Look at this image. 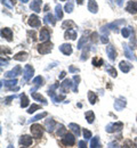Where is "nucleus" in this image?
Masks as SVG:
<instances>
[{"mask_svg": "<svg viewBox=\"0 0 137 148\" xmlns=\"http://www.w3.org/2000/svg\"><path fill=\"white\" fill-rule=\"evenodd\" d=\"M1 83H5V87L8 88V90H10L12 88H14V86L17 84V80L16 79H12V80H5L1 81Z\"/></svg>", "mask_w": 137, "mask_h": 148, "instance_id": "nucleus-24", "label": "nucleus"}, {"mask_svg": "<svg viewBox=\"0 0 137 148\" xmlns=\"http://www.w3.org/2000/svg\"><path fill=\"white\" fill-rule=\"evenodd\" d=\"M0 62H1V66H7V65H8V60H3V58H2V57H1Z\"/></svg>", "mask_w": 137, "mask_h": 148, "instance_id": "nucleus-54", "label": "nucleus"}, {"mask_svg": "<svg viewBox=\"0 0 137 148\" xmlns=\"http://www.w3.org/2000/svg\"><path fill=\"white\" fill-rule=\"evenodd\" d=\"M65 74H66V73H65L64 71H63V72H61V74H59V80H62V79L65 76Z\"/></svg>", "mask_w": 137, "mask_h": 148, "instance_id": "nucleus-55", "label": "nucleus"}, {"mask_svg": "<svg viewBox=\"0 0 137 148\" xmlns=\"http://www.w3.org/2000/svg\"><path fill=\"white\" fill-rule=\"evenodd\" d=\"M88 10L90 13H94V14L98 12V6L95 0H89L88 1Z\"/></svg>", "mask_w": 137, "mask_h": 148, "instance_id": "nucleus-21", "label": "nucleus"}, {"mask_svg": "<svg viewBox=\"0 0 137 148\" xmlns=\"http://www.w3.org/2000/svg\"><path fill=\"white\" fill-rule=\"evenodd\" d=\"M83 137H85V139H86V140L90 139V138H92V132H90L89 130L83 129Z\"/></svg>", "mask_w": 137, "mask_h": 148, "instance_id": "nucleus-46", "label": "nucleus"}, {"mask_svg": "<svg viewBox=\"0 0 137 148\" xmlns=\"http://www.w3.org/2000/svg\"><path fill=\"white\" fill-rule=\"evenodd\" d=\"M85 45L87 46V38H86V37H81V38H80V40H79L77 48H78V49H81V48H82Z\"/></svg>", "mask_w": 137, "mask_h": 148, "instance_id": "nucleus-41", "label": "nucleus"}, {"mask_svg": "<svg viewBox=\"0 0 137 148\" xmlns=\"http://www.w3.org/2000/svg\"><path fill=\"white\" fill-rule=\"evenodd\" d=\"M78 147L79 148H87V143L85 140H80L78 143Z\"/></svg>", "mask_w": 137, "mask_h": 148, "instance_id": "nucleus-51", "label": "nucleus"}, {"mask_svg": "<svg viewBox=\"0 0 137 148\" xmlns=\"http://www.w3.org/2000/svg\"><path fill=\"white\" fill-rule=\"evenodd\" d=\"M21 1H22V2H23V3H26V2H28V1H29V0H21Z\"/></svg>", "mask_w": 137, "mask_h": 148, "instance_id": "nucleus-58", "label": "nucleus"}, {"mask_svg": "<svg viewBox=\"0 0 137 148\" xmlns=\"http://www.w3.org/2000/svg\"><path fill=\"white\" fill-rule=\"evenodd\" d=\"M32 83H33L36 87H38V88H39V87H41V86L43 84V77H42V76H40V75L39 76H36V77L33 79Z\"/></svg>", "mask_w": 137, "mask_h": 148, "instance_id": "nucleus-33", "label": "nucleus"}, {"mask_svg": "<svg viewBox=\"0 0 137 148\" xmlns=\"http://www.w3.org/2000/svg\"><path fill=\"white\" fill-rule=\"evenodd\" d=\"M20 144L22 146H25V147L31 146L32 145V138L30 136H28V134H24L20 138Z\"/></svg>", "mask_w": 137, "mask_h": 148, "instance_id": "nucleus-16", "label": "nucleus"}, {"mask_svg": "<svg viewBox=\"0 0 137 148\" xmlns=\"http://www.w3.org/2000/svg\"><path fill=\"white\" fill-rule=\"evenodd\" d=\"M66 133H67V131L65 129V127H64L63 124H59V125H57V136L61 137V138H63Z\"/></svg>", "mask_w": 137, "mask_h": 148, "instance_id": "nucleus-32", "label": "nucleus"}, {"mask_svg": "<svg viewBox=\"0 0 137 148\" xmlns=\"http://www.w3.org/2000/svg\"><path fill=\"white\" fill-rule=\"evenodd\" d=\"M85 117H86V120H87L88 123H93L94 120H95V114H94L93 111H88V112H86Z\"/></svg>", "mask_w": 137, "mask_h": 148, "instance_id": "nucleus-30", "label": "nucleus"}, {"mask_svg": "<svg viewBox=\"0 0 137 148\" xmlns=\"http://www.w3.org/2000/svg\"><path fill=\"white\" fill-rule=\"evenodd\" d=\"M123 129V123L122 122H116V123H109L106 125V132L109 133H113V132H119Z\"/></svg>", "mask_w": 137, "mask_h": 148, "instance_id": "nucleus-3", "label": "nucleus"}, {"mask_svg": "<svg viewBox=\"0 0 137 148\" xmlns=\"http://www.w3.org/2000/svg\"><path fill=\"white\" fill-rule=\"evenodd\" d=\"M77 2H78L79 5H82V2H83V0H77Z\"/></svg>", "mask_w": 137, "mask_h": 148, "instance_id": "nucleus-57", "label": "nucleus"}, {"mask_svg": "<svg viewBox=\"0 0 137 148\" xmlns=\"http://www.w3.org/2000/svg\"><path fill=\"white\" fill-rule=\"evenodd\" d=\"M69 71H70L71 73H74V72H79V69L74 67V66H70V67H69Z\"/></svg>", "mask_w": 137, "mask_h": 148, "instance_id": "nucleus-53", "label": "nucleus"}, {"mask_svg": "<svg viewBox=\"0 0 137 148\" xmlns=\"http://www.w3.org/2000/svg\"><path fill=\"white\" fill-rule=\"evenodd\" d=\"M64 9H65V12L66 13H72L73 12V2L72 1H69V2H66V5H65V7H64Z\"/></svg>", "mask_w": 137, "mask_h": 148, "instance_id": "nucleus-39", "label": "nucleus"}, {"mask_svg": "<svg viewBox=\"0 0 137 148\" xmlns=\"http://www.w3.org/2000/svg\"><path fill=\"white\" fill-rule=\"evenodd\" d=\"M59 50H61L62 54L69 56L72 54V46L69 45V43H63V45L59 46Z\"/></svg>", "mask_w": 137, "mask_h": 148, "instance_id": "nucleus-14", "label": "nucleus"}, {"mask_svg": "<svg viewBox=\"0 0 137 148\" xmlns=\"http://www.w3.org/2000/svg\"><path fill=\"white\" fill-rule=\"evenodd\" d=\"M107 148H121L120 145L118 144L117 141H111L109 145H107Z\"/></svg>", "mask_w": 137, "mask_h": 148, "instance_id": "nucleus-49", "label": "nucleus"}, {"mask_svg": "<svg viewBox=\"0 0 137 148\" xmlns=\"http://www.w3.org/2000/svg\"><path fill=\"white\" fill-rule=\"evenodd\" d=\"M88 99H89L90 104L94 105V104L97 101V96L93 92V91H88Z\"/></svg>", "mask_w": 137, "mask_h": 148, "instance_id": "nucleus-38", "label": "nucleus"}, {"mask_svg": "<svg viewBox=\"0 0 137 148\" xmlns=\"http://www.w3.org/2000/svg\"><path fill=\"white\" fill-rule=\"evenodd\" d=\"M61 1H65V0H61Z\"/></svg>", "mask_w": 137, "mask_h": 148, "instance_id": "nucleus-62", "label": "nucleus"}, {"mask_svg": "<svg viewBox=\"0 0 137 148\" xmlns=\"http://www.w3.org/2000/svg\"><path fill=\"white\" fill-rule=\"evenodd\" d=\"M117 2H118V5H119V6H122V2H123V0H117Z\"/></svg>", "mask_w": 137, "mask_h": 148, "instance_id": "nucleus-56", "label": "nucleus"}, {"mask_svg": "<svg viewBox=\"0 0 137 148\" xmlns=\"http://www.w3.org/2000/svg\"><path fill=\"white\" fill-rule=\"evenodd\" d=\"M52 50H53V43L49 42V41L43 42V43H40L39 46H38V53L41 54V55H47Z\"/></svg>", "mask_w": 137, "mask_h": 148, "instance_id": "nucleus-1", "label": "nucleus"}, {"mask_svg": "<svg viewBox=\"0 0 137 148\" xmlns=\"http://www.w3.org/2000/svg\"><path fill=\"white\" fill-rule=\"evenodd\" d=\"M105 71L107 72V73L110 74L111 76H113V77H117V71H116V69L113 67V66H111V65H109V64H105Z\"/></svg>", "mask_w": 137, "mask_h": 148, "instance_id": "nucleus-29", "label": "nucleus"}, {"mask_svg": "<svg viewBox=\"0 0 137 148\" xmlns=\"http://www.w3.org/2000/svg\"><path fill=\"white\" fill-rule=\"evenodd\" d=\"M43 23H45V24H50L52 26H54V25L56 24V19H55L53 14L48 13V14H46L45 17H43Z\"/></svg>", "mask_w": 137, "mask_h": 148, "instance_id": "nucleus-17", "label": "nucleus"}, {"mask_svg": "<svg viewBox=\"0 0 137 148\" xmlns=\"http://www.w3.org/2000/svg\"><path fill=\"white\" fill-rule=\"evenodd\" d=\"M31 96H32V98L34 99V100H37V101H40V103H42V105H47L48 103H47V100L40 95V93H37V92H33L31 93Z\"/></svg>", "mask_w": 137, "mask_h": 148, "instance_id": "nucleus-26", "label": "nucleus"}, {"mask_svg": "<svg viewBox=\"0 0 137 148\" xmlns=\"http://www.w3.org/2000/svg\"><path fill=\"white\" fill-rule=\"evenodd\" d=\"M72 86H73V81L70 80V79H65V80L61 83L59 90H61V92L66 93L69 91V89H72Z\"/></svg>", "mask_w": 137, "mask_h": 148, "instance_id": "nucleus-5", "label": "nucleus"}, {"mask_svg": "<svg viewBox=\"0 0 137 148\" xmlns=\"http://www.w3.org/2000/svg\"><path fill=\"white\" fill-rule=\"evenodd\" d=\"M15 98H16V96H15V95H14V96H9V97L5 98V101H3V103H5V104H9V103H10V100H14Z\"/></svg>", "mask_w": 137, "mask_h": 148, "instance_id": "nucleus-50", "label": "nucleus"}, {"mask_svg": "<svg viewBox=\"0 0 137 148\" xmlns=\"http://www.w3.org/2000/svg\"><path fill=\"white\" fill-rule=\"evenodd\" d=\"M135 145H136V147H137V138L135 139Z\"/></svg>", "mask_w": 137, "mask_h": 148, "instance_id": "nucleus-60", "label": "nucleus"}, {"mask_svg": "<svg viewBox=\"0 0 137 148\" xmlns=\"http://www.w3.org/2000/svg\"><path fill=\"white\" fill-rule=\"evenodd\" d=\"M126 10H127L128 13H130V14H136L137 13V2L136 1H133V0L128 1L127 6H126Z\"/></svg>", "mask_w": 137, "mask_h": 148, "instance_id": "nucleus-13", "label": "nucleus"}, {"mask_svg": "<svg viewBox=\"0 0 137 148\" xmlns=\"http://www.w3.org/2000/svg\"><path fill=\"white\" fill-rule=\"evenodd\" d=\"M55 14H56V18L62 19V17H63V10H62V6L61 5H56V7H55Z\"/></svg>", "mask_w": 137, "mask_h": 148, "instance_id": "nucleus-34", "label": "nucleus"}, {"mask_svg": "<svg viewBox=\"0 0 137 148\" xmlns=\"http://www.w3.org/2000/svg\"><path fill=\"white\" fill-rule=\"evenodd\" d=\"M72 81H73L72 90H73V92H78V84L79 82H80V76L79 75H74L73 79H72Z\"/></svg>", "mask_w": 137, "mask_h": 148, "instance_id": "nucleus-31", "label": "nucleus"}, {"mask_svg": "<svg viewBox=\"0 0 137 148\" xmlns=\"http://www.w3.org/2000/svg\"><path fill=\"white\" fill-rule=\"evenodd\" d=\"M21 73H22V67H21L20 65H17V66H15L12 71H9V72L5 73V76H6V77H8V79H14V77L19 76Z\"/></svg>", "mask_w": 137, "mask_h": 148, "instance_id": "nucleus-6", "label": "nucleus"}, {"mask_svg": "<svg viewBox=\"0 0 137 148\" xmlns=\"http://www.w3.org/2000/svg\"><path fill=\"white\" fill-rule=\"evenodd\" d=\"M30 7H31V9L34 10L36 13H40V12H41V0H33Z\"/></svg>", "mask_w": 137, "mask_h": 148, "instance_id": "nucleus-22", "label": "nucleus"}, {"mask_svg": "<svg viewBox=\"0 0 137 148\" xmlns=\"http://www.w3.org/2000/svg\"><path fill=\"white\" fill-rule=\"evenodd\" d=\"M49 38H50V33H49L48 29L42 27L41 31H40V34H39L40 41H41V42H47V41L49 40Z\"/></svg>", "mask_w": 137, "mask_h": 148, "instance_id": "nucleus-11", "label": "nucleus"}, {"mask_svg": "<svg viewBox=\"0 0 137 148\" xmlns=\"http://www.w3.org/2000/svg\"><path fill=\"white\" fill-rule=\"evenodd\" d=\"M67 26H69V27H70V26H74V23H73L72 21H65V22L62 24V27H63V29H66Z\"/></svg>", "mask_w": 137, "mask_h": 148, "instance_id": "nucleus-45", "label": "nucleus"}, {"mask_svg": "<svg viewBox=\"0 0 137 148\" xmlns=\"http://www.w3.org/2000/svg\"><path fill=\"white\" fill-rule=\"evenodd\" d=\"M21 148H26V147H25V146H22V147H21Z\"/></svg>", "mask_w": 137, "mask_h": 148, "instance_id": "nucleus-61", "label": "nucleus"}, {"mask_svg": "<svg viewBox=\"0 0 137 148\" xmlns=\"http://www.w3.org/2000/svg\"><path fill=\"white\" fill-rule=\"evenodd\" d=\"M62 144L65 146H73L76 144V136H73L72 133H66L62 138Z\"/></svg>", "mask_w": 137, "mask_h": 148, "instance_id": "nucleus-4", "label": "nucleus"}, {"mask_svg": "<svg viewBox=\"0 0 137 148\" xmlns=\"http://www.w3.org/2000/svg\"><path fill=\"white\" fill-rule=\"evenodd\" d=\"M88 51H89V47L86 46V49L82 51V55H81V60H86L87 57H88Z\"/></svg>", "mask_w": 137, "mask_h": 148, "instance_id": "nucleus-44", "label": "nucleus"}, {"mask_svg": "<svg viewBox=\"0 0 137 148\" xmlns=\"http://www.w3.org/2000/svg\"><path fill=\"white\" fill-rule=\"evenodd\" d=\"M90 41H92L93 43H97V41H98V34L96 33V32L92 33V36H90Z\"/></svg>", "mask_w": 137, "mask_h": 148, "instance_id": "nucleus-47", "label": "nucleus"}, {"mask_svg": "<svg viewBox=\"0 0 137 148\" xmlns=\"http://www.w3.org/2000/svg\"><path fill=\"white\" fill-rule=\"evenodd\" d=\"M127 105V101L123 97H119L118 99L114 100V110L116 111H122Z\"/></svg>", "mask_w": 137, "mask_h": 148, "instance_id": "nucleus-7", "label": "nucleus"}, {"mask_svg": "<svg viewBox=\"0 0 137 148\" xmlns=\"http://www.w3.org/2000/svg\"><path fill=\"white\" fill-rule=\"evenodd\" d=\"M1 1H2V3H3L5 6H7V7H8V8H10V9L14 7V5H13L12 0H1Z\"/></svg>", "mask_w": 137, "mask_h": 148, "instance_id": "nucleus-48", "label": "nucleus"}, {"mask_svg": "<svg viewBox=\"0 0 137 148\" xmlns=\"http://www.w3.org/2000/svg\"><path fill=\"white\" fill-rule=\"evenodd\" d=\"M30 131H31L33 138H37V139H40L42 137V134H43V128L38 123L32 124L31 128H30Z\"/></svg>", "mask_w": 137, "mask_h": 148, "instance_id": "nucleus-2", "label": "nucleus"}, {"mask_svg": "<svg viewBox=\"0 0 137 148\" xmlns=\"http://www.w3.org/2000/svg\"><path fill=\"white\" fill-rule=\"evenodd\" d=\"M106 54H107V56H109L110 60H114V59L117 58V51H116L114 46L109 45V46L106 47Z\"/></svg>", "mask_w": 137, "mask_h": 148, "instance_id": "nucleus-12", "label": "nucleus"}, {"mask_svg": "<svg viewBox=\"0 0 137 148\" xmlns=\"http://www.w3.org/2000/svg\"><path fill=\"white\" fill-rule=\"evenodd\" d=\"M93 65L99 67L101 65H104V60H103L102 58H97V57H95V58H93Z\"/></svg>", "mask_w": 137, "mask_h": 148, "instance_id": "nucleus-40", "label": "nucleus"}, {"mask_svg": "<svg viewBox=\"0 0 137 148\" xmlns=\"http://www.w3.org/2000/svg\"><path fill=\"white\" fill-rule=\"evenodd\" d=\"M33 74H34V69L31 65H25L24 66V81L25 82H28L32 77Z\"/></svg>", "mask_w": 137, "mask_h": 148, "instance_id": "nucleus-8", "label": "nucleus"}, {"mask_svg": "<svg viewBox=\"0 0 137 148\" xmlns=\"http://www.w3.org/2000/svg\"><path fill=\"white\" fill-rule=\"evenodd\" d=\"M7 148H14V146H13V145H9V146H8Z\"/></svg>", "mask_w": 137, "mask_h": 148, "instance_id": "nucleus-59", "label": "nucleus"}, {"mask_svg": "<svg viewBox=\"0 0 137 148\" xmlns=\"http://www.w3.org/2000/svg\"><path fill=\"white\" fill-rule=\"evenodd\" d=\"M101 41H102V43H107L109 42V36H101Z\"/></svg>", "mask_w": 137, "mask_h": 148, "instance_id": "nucleus-52", "label": "nucleus"}, {"mask_svg": "<svg viewBox=\"0 0 137 148\" xmlns=\"http://www.w3.org/2000/svg\"><path fill=\"white\" fill-rule=\"evenodd\" d=\"M123 24H125V21H123V19H118L116 22H112V23L107 24V27H109L110 30H116V31H117L118 27H119L120 25H123Z\"/></svg>", "mask_w": 137, "mask_h": 148, "instance_id": "nucleus-20", "label": "nucleus"}, {"mask_svg": "<svg viewBox=\"0 0 137 148\" xmlns=\"http://www.w3.org/2000/svg\"><path fill=\"white\" fill-rule=\"evenodd\" d=\"M123 147L125 148H135L136 147V145H135V143H133V140L128 139V140H126V141L123 143Z\"/></svg>", "mask_w": 137, "mask_h": 148, "instance_id": "nucleus-42", "label": "nucleus"}, {"mask_svg": "<svg viewBox=\"0 0 137 148\" xmlns=\"http://www.w3.org/2000/svg\"><path fill=\"white\" fill-rule=\"evenodd\" d=\"M40 108H41V106L37 105V104H32V106H30V108H29L28 113H29V114H32V113H34V112L40 110Z\"/></svg>", "mask_w": 137, "mask_h": 148, "instance_id": "nucleus-43", "label": "nucleus"}, {"mask_svg": "<svg viewBox=\"0 0 137 148\" xmlns=\"http://www.w3.org/2000/svg\"><path fill=\"white\" fill-rule=\"evenodd\" d=\"M28 53H25V51H21L19 54H16V55H14V59L15 60H20V62H24V60H26L28 59Z\"/></svg>", "mask_w": 137, "mask_h": 148, "instance_id": "nucleus-25", "label": "nucleus"}, {"mask_svg": "<svg viewBox=\"0 0 137 148\" xmlns=\"http://www.w3.org/2000/svg\"><path fill=\"white\" fill-rule=\"evenodd\" d=\"M64 38L65 39H70V40H76L77 39V32H76V30H73V29L66 30L65 33H64Z\"/></svg>", "mask_w": 137, "mask_h": 148, "instance_id": "nucleus-19", "label": "nucleus"}, {"mask_svg": "<svg viewBox=\"0 0 137 148\" xmlns=\"http://www.w3.org/2000/svg\"><path fill=\"white\" fill-rule=\"evenodd\" d=\"M47 116V113L46 112H43V113H40L38 115H36V116H33L30 121H29V123H31V122H36V121H39L41 119H43V117H46Z\"/></svg>", "mask_w": 137, "mask_h": 148, "instance_id": "nucleus-36", "label": "nucleus"}, {"mask_svg": "<svg viewBox=\"0 0 137 148\" xmlns=\"http://www.w3.org/2000/svg\"><path fill=\"white\" fill-rule=\"evenodd\" d=\"M1 37L5 38L8 41H12L13 40V31L8 27H3V29H1Z\"/></svg>", "mask_w": 137, "mask_h": 148, "instance_id": "nucleus-15", "label": "nucleus"}, {"mask_svg": "<svg viewBox=\"0 0 137 148\" xmlns=\"http://www.w3.org/2000/svg\"><path fill=\"white\" fill-rule=\"evenodd\" d=\"M20 97H21V107H22V108L28 107L29 104H30V101H29V98L26 97V95H25V93H22Z\"/></svg>", "mask_w": 137, "mask_h": 148, "instance_id": "nucleus-28", "label": "nucleus"}, {"mask_svg": "<svg viewBox=\"0 0 137 148\" xmlns=\"http://www.w3.org/2000/svg\"><path fill=\"white\" fill-rule=\"evenodd\" d=\"M55 127H56V123L54 120H52V119L46 120V130L48 132H53L55 130Z\"/></svg>", "mask_w": 137, "mask_h": 148, "instance_id": "nucleus-23", "label": "nucleus"}, {"mask_svg": "<svg viewBox=\"0 0 137 148\" xmlns=\"http://www.w3.org/2000/svg\"><path fill=\"white\" fill-rule=\"evenodd\" d=\"M28 23H29V25H30L31 27H40V25H41V22H40L39 17H38L37 15H34V14L29 17Z\"/></svg>", "mask_w": 137, "mask_h": 148, "instance_id": "nucleus-9", "label": "nucleus"}, {"mask_svg": "<svg viewBox=\"0 0 137 148\" xmlns=\"http://www.w3.org/2000/svg\"><path fill=\"white\" fill-rule=\"evenodd\" d=\"M98 148H102V147H101V146H99V147H98Z\"/></svg>", "mask_w": 137, "mask_h": 148, "instance_id": "nucleus-63", "label": "nucleus"}, {"mask_svg": "<svg viewBox=\"0 0 137 148\" xmlns=\"http://www.w3.org/2000/svg\"><path fill=\"white\" fill-rule=\"evenodd\" d=\"M130 33H133V30H131L130 26H129V27H123V29L121 30V34H122L123 38H129Z\"/></svg>", "mask_w": 137, "mask_h": 148, "instance_id": "nucleus-35", "label": "nucleus"}, {"mask_svg": "<svg viewBox=\"0 0 137 148\" xmlns=\"http://www.w3.org/2000/svg\"><path fill=\"white\" fill-rule=\"evenodd\" d=\"M69 129L74 133L76 137H79V136H80V127H79L78 124H76V123H70V124H69Z\"/></svg>", "mask_w": 137, "mask_h": 148, "instance_id": "nucleus-27", "label": "nucleus"}, {"mask_svg": "<svg viewBox=\"0 0 137 148\" xmlns=\"http://www.w3.org/2000/svg\"><path fill=\"white\" fill-rule=\"evenodd\" d=\"M131 65H130V63H128V62H125V60H122V62H120V64H119V69L123 72V73H128L130 70H131Z\"/></svg>", "mask_w": 137, "mask_h": 148, "instance_id": "nucleus-18", "label": "nucleus"}, {"mask_svg": "<svg viewBox=\"0 0 137 148\" xmlns=\"http://www.w3.org/2000/svg\"><path fill=\"white\" fill-rule=\"evenodd\" d=\"M90 148H98L99 147V138H98L97 136L96 137H94V138H92V141H90Z\"/></svg>", "mask_w": 137, "mask_h": 148, "instance_id": "nucleus-37", "label": "nucleus"}, {"mask_svg": "<svg viewBox=\"0 0 137 148\" xmlns=\"http://www.w3.org/2000/svg\"><path fill=\"white\" fill-rule=\"evenodd\" d=\"M123 51H125V56L128 58V59H131V60H136V57L133 53V49L128 46V45H123Z\"/></svg>", "mask_w": 137, "mask_h": 148, "instance_id": "nucleus-10", "label": "nucleus"}, {"mask_svg": "<svg viewBox=\"0 0 137 148\" xmlns=\"http://www.w3.org/2000/svg\"><path fill=\"white\" fill-rule=\"evenodd\" d=\"M136 47H137V46H136Z\"/></svg>", "mask_w": 137, "mask_h": 148, "instance_id": "nucleus-64", "label": "nucleus"}]
</instances>
